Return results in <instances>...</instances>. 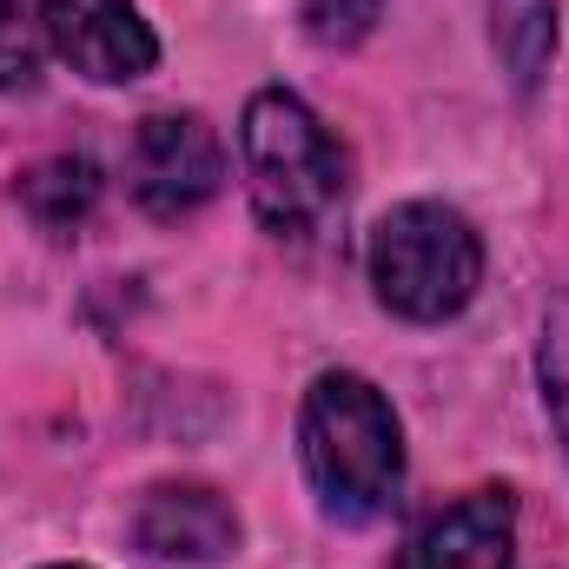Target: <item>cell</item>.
<instances>
[{
	"mask_svg": "<svg viewBox=\"0 0 569 569\" xmlns=\"http://www.w3.org/2000/svg\"><path fill=\"white\" fill-rule=\"evenodd\" d=\"M365 272H371V291L385 311H398L411 325H443L483 284V239L457 206L411 199L378 219Z\"/></svg>",
	"mask_w": 569,
	"mask_h": 569,
	"instance_id": "obj_3",
	"label": "cell"
},
{
	"mask_svg": "<svg viewBox=\"0 0 569 569\" xmlns=\"http://www.w3.org/2000/svg\"><path fill=\"white\" fill-rule=\"evenodd\" d=\"M47 47L93 87H127L159 60L133 0H47Z\"/></svg>",
	"mask_w": 569,
	"mask_h": 569,
	"instance_id": "obj_5",
	"label": "cell"
},
{
	"mask_svg": "<svg viewBox=\"0 0 569 569\" xmlns=\"http://www.w3.org/2000/svg\"><path fill=\"white\" fill-rule=\"evenodd\" d=\"M146 557L166 563H226L239 550V517L212 483H152L133 517Z\"/></svg>",
	"mask_w": 569,
	"mask_h": 569,
	"instance_id": "obj_7",
	"label": "cell"
},
{
	"mask_svg": "<svg viewBox=\"0 0 569 569\" xmlns=\"http://www.w3.org/2000/svg\"><path fill=\"white\" fill-rule=\"evenodd\" d=\"M298 13H305V33L318 47H358L378 27L385 0H298Z\"/></svg>",
	"mask_w": 569,
	"mask_h": 569,
	"instance_id": "obj_11",
	"label": "cell"
},
{
	"mask_svg": "<svg viewBox=\"0 0 569 569\" xmlns=\"http://www.w3.org/2000/svg\"><path fill=\"white\" fill-rule=\"evenodd\" d=\"M226 186V146L199 113H146L133 133V199L152 219H186Z\"/></svg>",
	"mask_w": 569,
	"mask_h": 569,
	"instance_id": "obj_4",
	"label": "cell"
},
{
	"mask_svg": "<svg viewBox=\"0 0 569 569\" xmlns=\"http://www.w3.org/2000/svg\"><path fill=\"white\" fill-rule=\"evenodd\" d=\"M53 569H87V563H53Z\"/></svg>",
	"mask_w": 569,
	"mask_h": 569,
	"instance_id": "obj_13",
	"label": "cell"
},
{
	"mask_svg": "<svg viewBox=\"0 0 569 569\" xmlns=\"http://www.w3.org/2000/svg\"><path fill=\"white\" fill-rule=\"evenodd\" d=\"M93 199H100V172H93V159H73V152L40 159V166L20 179V206H27L47 232L80 226V219L93 212Z\"/></svg>",
	"mask_w": 569,
	"mask_h": 569,
	"instance_id": "obj_9",
	"label": "cell"
},
{
	"mask_svg": "<svg viewBox=\"0 0 569 569\" xmlns=\"http://www.w3.org/2000/svg\"><path fill=\"white\" fill-rule=\"evenodd\" d=\"M517 563V497L503 483L463 490L405 543V569H510Z\"/></svg>",
	"mask_w": 569,
	"mask_h": 569,
	"instance_id": "obj_6",
	"label": "cell"
},
{
	"mask_svg": "<svg viewBox=\"0 0 569 569\" xmlns=\"http://www.w3.org/2000/svg\"><path fill=\"white\" fill-rule=\"evenodd\" d=\"M239 152H246V186H252V212L266 219L272 239H318L338 212H345V146L325 133V120L284 93L266 87L246 100V120H239Z\"/></svg>",
	"mask_w": 569,
	"mask_h": 569,
	"instance_id": "obj_2",
	"label": "cell"
},
{
	"mask_svg": "<svg viewBox=\"0 0 569 569\" xmlns=\"http://www.w3.org/2000/svg\"><path fill=\"white\" fill-rule=\"evenodd\" d=\"M298 457H305V477L325 517L338 523L385 517L405 483V430H398L391 398L358 371L311 378L298 405Z\"/></svg>",
	"mask_w": 569,
	"mask_h": 569,
	"instance_id": "obj_1",
	"label": "cell"
},
{
	"mask_svg": "<svg viewBox=\"0 0 569 569\" xmlns=\"http://www.w3.org/2000/svg\"><path fill=\"white\" fill-rule=\"evenodd\" d=\"M543 398H550L557 430H563V443H569V298L543 325Z\"/></svg>",
	"mask_w": 569,
	"mask_h": 569,
	"instance_id": "obj_12",
	"label": "cell"
},
{
	"mask_svg": "<svg viewBox=\"0 0 569 569\" xmlns=\"http://www.w3.org/2000/svg\"><path fill=\"white\" fill-rule=\"evenodd\" d=\"M47 53V0H0V93H27Z\"/></svg>",
	"mask_w": 569,
	"mask_h": 569,
	"instance_id": "obj_10",
	"label": "cell"
},
{
	"mask_svg": "<svg viewBox=\"0 0 569 569\" xmlns=\"http://www.w3.org/2000/svg\"><path fill=\"white\" fill-rule=\"evenodd\" d=\"M490 47L517 93H537V80L557 60V0H490Z\"/></svg>",
	"mask_w": 569,
	"mask_h": 569,
	"instance_id": "obj_8",
	"label": "cell"
}]
</instances>
